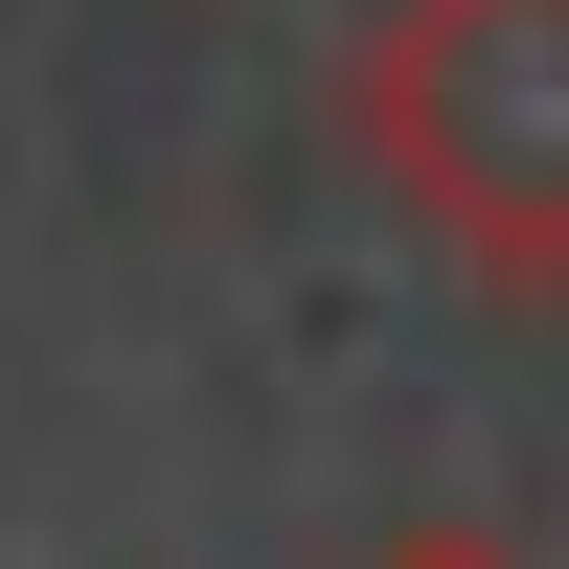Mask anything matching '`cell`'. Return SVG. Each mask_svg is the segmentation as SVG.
<instances>
[{"label":"cell","instance_id":"obj_1","mask_svg":"<svg viewBox=\"0 0 569 569\" xmlns=\"http://www.w3.org/2000/svg\"><path fill=\"white\" fill-rule=\"evenodd\" d=\"M342 160L388 228L479 297H569V0H365L342 46Z\"/></svg>","mask_w":569,"mask_h":569},{"label":"cell","instance_id":"obj_2","mask_svg":"<svg viewBox=\"0 0 569 569\" xmlns=\"http://www.w3.org/2000/svg\"><path fill=\"white\" fill-rule=\"evenodd\" d=\"M365 569H525V547H501V525H388Z\"/></svg>","mask_w":569,"mask_h":569}]
</instances>
